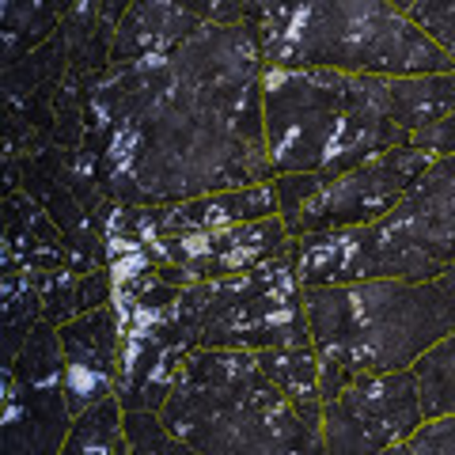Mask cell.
Returning <instances> with one entry per match:
<instances>
[{
    "label": "cell",
    "mask_w": 455,
    "mask_h": 455,
    "mask_svg": "<svg viewBox=\"0 0 455 455\" xmlns=\"http://www.w3.org/2000/svg\"><path fill=\"white\" fill-rule=\"evenodd\" d=\"M266 68H331L349 76H444L451 61L391 0L247 4Z\"/></svg>",
    "instance_id": "cell-4"
},
{
    "label": "cell",
    "mask_w": 455,
    "mask_h": 455,
    "mask_svg": "<svg viewBox=\"0 0 455 455\" xmlns=\"http://www.w3.org/2000/svg\"><path fill=\"white\" fill-rule=\"evenodd\" d=\"M391 76H349L331 68H266L262 114L274 175L323 182L410 145L391 118Z\"/></svg>",
    "instance_id": "cell-2"
},
{
    "label": "cell",
    "mask_w": 455,
    "mask_h": 455,
    "mask_svg": "<svg viewBox=\"0 0 455 455\" xmlns=\"http://www.w3.org/2000/svg\"><path fill=\"white\" fill-rule=\"evenodd\" d=\"M304 289L357 281H433L455 266V156L436 160L387 217L292 239Z\"/></svg>",
    "instance_id": "cell-6"
},
{
    "label": "cell",
    "mask_w": 455,
    "mask_h": 455,
    "mask_svg": "<svg viewBox=\"0 0 455 455\" xmlns=\"http://www.w3.org/2000/svg\"><path fill=\"white\" fill-rule=\"evenodd\" d=\"M410 148L433 156V160H451L455 156V114H448V118H440L433 125H425V130H418L414 137H410Z\"/></svg>",
    "instance_id": "cell-18"
},
{
    "label": "cell",
    "mask_w": 455,
    "mask_h": 455,
    "mask_svg": "<svg viewBox=\"0 0 455 455\" xmlns=\"http://www.w3.org/2000/svg\"><path fill=\"white\" fill-rule=\"evenodd\" d=\"M202 16L190 4H133L122 12V23L114 27L110 65H133L148 57H164L179 50L190 35L202 31Z\"/></svg>",
    "instance_id": "cell-12"
},
{
    "label": "cell",
    "mask_w": 455,
    "mask_h": 455,
    "mask_svg": "<svg viewBox=\"0 0 455 455\" xmlns=\"http://www.w3.org/2000/svg\"><path fill=\"white\" fill-rule=\"evenodd\" d=\"M425 425L414 368L361 372L323 403L326 455H379Z\"/></svg>",
    "instance_id": "cell-8"
},
{
    "label": "cell",
    "mask_w": 455,
    "mask_h": 455,
    "mask_svg": "<svg viewBox=\"0 0 455 455\" xmlns=\"http://www.w3.org/2000/svg\"><path fill=\"white\" fill-rule=\"evenodd\" d=\"M398 8L433 38V46L455 68V0H414V4H398Z\"/></svg>",
    "instance_id": "cell-17"
},
{
    "label": "cell",
    "mask_w": 455,
    "mask_h": 455,
    "mask_svg": "<svg viewBox=\"0 0 455 455\" xmlns=\"http://www.w3.org/2000/svg\"><path fill=\"white\" fill-rule=\"evenodd\" d=\"M436 160L418 148H391L372 156L368 164L346 171L334 182H323L319 194L284 220L292 239H307L319 232H341V228H368L383 220L403 197L418 187Z\"/></svg>",
    "instance_id": "cell-9"
},
{
    "label": "cell",
    "mask_w": 455,
    "mask_h": 455,
    "mask_svg": "<svg viewBox=\"0 0 455 455\" xmlns=\"http://www.w3.org/2000/svg\"><path fill=\"white\" fill-rule=\"evenodd\" d=\"M289 228L281 217L269 220H254V224H239V228H224V232H205V235H190V239H175V259L202 281H220V277H235V274H251L254 262H269L284 251Z\"/></svg>",
    "instance_id": "cell-11"
},
{
    "label": "cell",
    "mask_w": 455,
    "mask_h": 455,
    "mask_svg": "<svg viewBox=\"0 0 455 455\" xmlns=\"http://www.w3.org/2000/svg\"><path fill=\"white\" fill-rule=\"evenodd\" d=\"M164 429L197 455H326L259 357L247 349H194L160 410Z\"/></svg>",
    "instance_id": "cell-5"
},
{
    "label": "cell",
    "mask_w": 455,
    "mask_h": 455,
    "mask_svg": "<svg viewBox=\"0 0 455 455\" xmlns=\"http://www.w3.org/2000/svg\"><path fill=\"white\" fill-rule=\"evenodd\" d=\"M65 364V398L73 418L110 398L114 383V349H118V326L110 307L84 311L80 319L65 323L57 334Z\"/></svg>",
    "instance_id": "cell-10"
},
{
    "label": "cell",
    "mask_w": 455,
    "mask_h": 455,
    "mask_svg": "<svg viewBox=\"0 0 455 455\" xmlns=\"http://www.w3.org/2000/svg\"><path fill=\"white\" fill-rule=\"evenodd\" d=\"M259 368L269 376V383L289 398L307 425H323V368H319V353L311 341L304 346H277V349H262L254 353Z\"/></svg>",
    "instance_id": "cell-14"
},
{
    "label": "cell",
    "mask_w": 455,
    "mask_h": 455,
    "mask_svg": "<svg viewBox=\"0 0 455 455\" xmlns=\"http://www.w3.org/2000/svg\"><path fill=\"white\" fill-rule=\"evenodd\" d=\"M125 406L118 395L103 398L99 406L84 410L68 429L61 455H122L125 451V429H122Z\"/></svg>",
    "instance_id": "cell-15"
},
{
    "label": "cell",
    "mask_w": 455,
    "mask_h": 455,
    "mask_svg": "<svg viewBox=\"0 0 455 455\" xmlns=\"http://www.w3.org/2000/svg\"><path fill=\"white\" fill-rule=\"evenodd\" d=\"M307 334L323 368V403L361 372L414 368L455 334V266L433 281H357L304 289Z\"/></svg>",
    "instance_id": "cell-3"
},
{
    "label": "cell",
    "mask_w": 455,
    "mask_h": 455,
    "mask_svg": "<svg viewBox=\"0 0 455 455\" xmlns=\"http://www.w3.org/2000/svg\"><path fill=\"white\" fill-rule=\"evenodd\" d=\"M167 455H197V451H190L187 444H179V440L171 436V451H167Z\"/></svg>",
    "instance_id": "cell-20"
},
{
    "label": "cell",
    "mask_w": 455,
    "mask_h": 455,
    "mask_svg": "<svg viewBox=\"0 0 455 455\" xmlns=\"http://www.w3.org/2000/svg\"><path fill=\"white\" fill-rule=\"evenodd\" d=\"M379 455H444V451H440V444L433 440V433L421 425V429H418L414 436H406L403 444H395V448L379 451Z\"/></svg>",
    "instance_id": "cell-19"
},
{
    "label": "cell",
    "mask_w": 455,
    "mask_h": 455,
    "mask_svg": "<svg viewBox=\"0 0 455 455\" xmlns=\"http://www.w3.org/2000/svg\"><path fill=\"white\" fill-rule=\"evenodd\" d=\"M262 80L247 23H202L164 57L110 65L95 88L107 190L133 205H182L274 182Z\"/></svg>",
    "instance_id": "cell-1"
},
{
    "label": "cell",
    "mask_w": 455,
    "mask_h": 455,
    "mask_svg": "<svg viewBox=\"0 0 455 455\" xmlns=\"http://www.w3.org/2000/svg\"><path fill=\"white\" fill-rule=\"evenodd\" d=\"M179 319L190 331L194 349L262 353L277 346H304L311 334L296 247H284L277 259L262 262L251 274L194 289V296H182Z\"/></svg>",
    "instance_id": "cell-7"
},
{
    "label": "cell",
    "mask_w": 455,
    "mask_h": 455,
    "mask_svg": "<svg viewBox=\"0 0 455 455\" xmlns=\"http://www.w3.org/2000/svg\"><path fill=\"white\" fill-rule=\"evenodd\" d=\"M414 376L421 387L425 421L455 414V334L436 341L425 357L414 361Z\"/></svg>",
    "instance_id": "cell-16"
},
{
    "label": "cell",
    "mask_w": 455,
    "mask_h": 455,
    "mask_svg": "<svg viewBox=\"0 0 455 455\" xmlns=\"http://www.w3.org/2000/svg\"><path fill=\"white\" fill-rule=\"evenodd\" d=\"M269 217H277V190H274V182H262V187L228 190V194L171 205L164 217V228L175 235L182 232L205 235V232H224V228H239V224H254Z\"/></svg>",
    "instance_id": "cell-13"
}]
</instances>
